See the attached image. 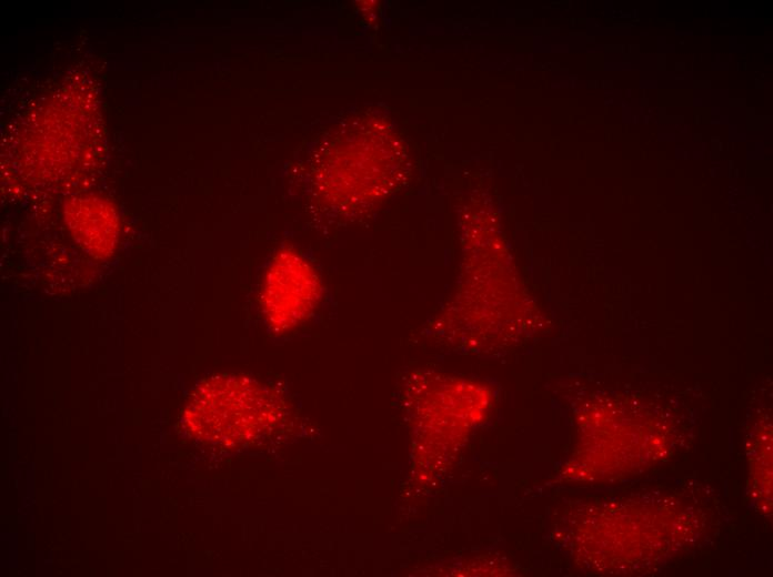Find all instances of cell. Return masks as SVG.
<instances>
[{"instance_id":"1","label":"cell","mask_w":773,"mask_h":577,"mask_svg":"<svg viewBox=\"0 0 773 577\" xmlns=\"http://www.w3.org/2000/svg\"><path fill=\"white\" fill-rule=\"evenodd\" d=\"M320 298L319 277L295 251H278L262 285V306L271 325L288 328L307 318Z\"/></svg>"},{"instance_id":"2","label":"cell","mask_w":773,"mask_h":577,"mask_svg":"<svg viewBox=\"0 0 773 577\" xmlns=\"http://www.w3.org/2000/svg\"><path fill=\"white\" fill-rule=\"evenodd\" d=\"M64 215L73 239L89 254L103 259L113 253L119 219L110 202L97 195H77L66 202Z\"/></svg>"}]
</instances>
